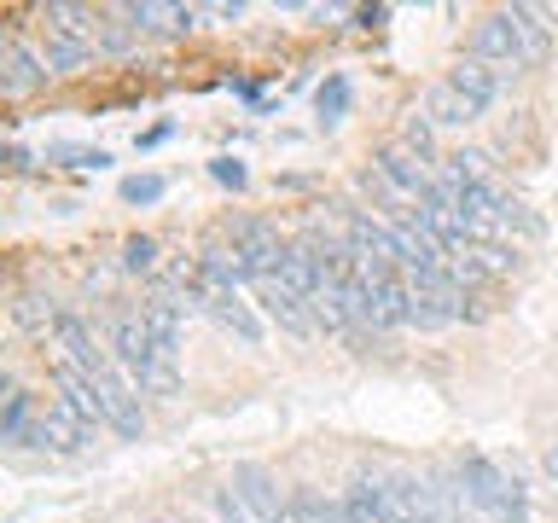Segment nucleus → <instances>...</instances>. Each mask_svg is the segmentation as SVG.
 Segmentation results:
<instances>
[{
  "label": "nucleus",
  "mask_w": 558,
  "mask_h": 523,
  "mask_svg": "<svg viewBox=\"0 0 558 523\" xmlns=\"http://www.w3.org/2000/svg\"><path fill=\"white\" fill-rule=\"evenodd\" d=\"M314 111H320V122H343L349 117V82L343 76H326L320 94H314Z\"/></svg>",
  "instance_id": "27"
},
{
  "label": "nucleus",
  "mask_w": 558,
  "mask_h": 523,
  "mask_svg": "<svg viewBox=\"0 0 558 523\" xmlns=\"http://www.w3.org/2000/svg\"><path fill=\"white\" fill-rule=\"evenodd\" d=\"M94 384H99V401H105V425L134 442V436L146 430V413H140V396H134L129 373H122V366H105V373H99Z\"/></svg>",
  "instance_id": "7"
},
{
  "label": "nucleus",
  "mask_w": 558,
  "mask_h": 523,
  "mask_svg": "<svg viewBox=\"0 0 558 523\" xmlns=\"http://www.w3.org/2000/svg\"><path fill=\"white\" fill-rule=\"evenodd\" d=\"M453 477L465 483L471 512H483V518H495V523H523V483L506 477L488 453H465V460L453 465Z\"/></svg>",
  "instance_id": "1"
},
{
  "label": "nucleus",
  "mask_w": 558,
  "mask_h": 523,
  "mask_svg": "<svg viewBox=\"0 0 558 523\" xmlns=\"http://www.w3.org/2000/svg\"><path fill=\"white\" fill-rule=\"evenodd\" d=\"M209 174H216L221 186H233V192H239L244 181H251V174H244V163H239V157H216V163H209Z\"/></svg>",
  "instance_id": "33"
},
{
  "label": "nucleus",
  "mask_w": 558,
  "mask_h": 523,
  "mask_svg": "<svg viewBox=\"0 0 558 523\" xmlns=\"http://www.w3.org/2000/svg\"><path fill=\"white\" fill-rule=\"evenodd\" d=\"M41 59L52 64V76H59V70H76V64L94 59V41H82V35H64V29H47Z\"/></svg>",
  "instance_id": "22"
},
{
  "label": "nucleus",
  "mask_w": 558,
  "mask_h": 523,
  "mask_svg": "<svg viewBox=\"0 0 558 523\" xmlns=\"http://www.w3.org/2000/svg\"><path fill=\"white\" fill-rule=\"evenodd\" d=\"M256 303H262V314H268V320L279 326V331H291V338H314V308H308V296H296L286 279L279 273H268V279H256Z\"/></svg>",
  "instance_id": "5"
},
{
  "label": "nucleus",
  "mask_w": 558,
  "mask_h": 523,
  "mask_svg": "<svg viewBox=\"0 0 558 523\" xmlns=\"http://www.w3.org/2000/svg\"><path fill=\"white\" fill-rule=\"evenodd\" d=\"M41 320H59V314L41 308V296H17V326H41Z\"/></svg>",
  "instance_id": "35"
},
{
  "label": "nucleus",
  "mask_w": 558,
  "mask_h": 523,
  "mask_svg": "<svg viewBox=\"0 0 558 523\" xmlns=\"http://www.w3.org/2000/svg\"><path fill=\"white\" fill-rule=\"evenodd\" d=\"M52 378H59V408L76 418L82 430H99L105 425V401H99V384L87 378V373H76V366H52Z\"/></svg>",
  "instance_id": "11"
},
{
  "label": "nucleus",
  "mask_w": 558,
  "mask_h": 523,
  "mask_svg": "<svg viewBox=\"0 0 558 523\" xmlns=\"http://www.w3.org/2000/svg\"><path fill=\"white\" fill-rule=\"evenodd\" d=\"M52 157H59V163H70V169H105V163H111L99 146H94V151H87V146H52Z\"/></svg>",
  "instance_id": "31"
},
{
  "label": "nucleus",
  "mask_w": 558,
  "mask_h": 523,
  "mask_svg": "<svg viewBox=\"0 0 558 523\" xmlns=\"http://www.w3.org/2000/svg\"><path fill=\"white\" fill-rule=\"evenodd\" d=\"M134 390H146V396H181V366H174V349H157L151 366H146V378H140Z\"/></svg>",
  "instance_id": "23"
},
{
  "label": "nucleus",
  "mask_w": 558,
  "mask_h": 523,
  "mask_svg": "<svg viewBox=\"0 0 558 523\" xmlns=\"http://www.w3.org/2000/svg\"><path fill=\"white\" fill-rule=\"evenodd\" d=\"M471 59L506 70V76H518L523 70V52H518V29H512V12H488L477 29H471Z\"/></svg>",
  "instance_id": "6"
},
{
  "label": "nucleus",
  "mask_w": 558,
  "mask_h": 523,
  "mask_svg": "<svg viewBox=\"0 0 558 523\" xmlns=\"http://www.w3.org/2000/svg\"><path fill=\"white\" fill-rule=\"evenodd\" d=\"M216 523H256V518H251V506H244L233 488H221L216 495Z\"/></svg>",
  "instance_id": "32"
},
{
  "label": "nucleus",
  "mask_w": 558,
  "mask_h": 523,
  "mask_svg": "<svg viewBox=\"0 0 558 523\" xmlns=\"http://www.w3.org/2000/svg\"><path fill=\"white\" fill-rule=\"evenodd\" d=\"M52 64L41 59V52H29L24 41H7V59H0V94L7 99H24L35 94V87H47Z\"/></svg>",
  "instance_id": "12"
},
{
  "label": "nucleus",
  "mask_w": 558,
  "mask_h": 523,
  "mask_svg": "<svg viewBox=\"0 0 558 523\" xmlns=\"http://www.w3.org/2000/svg\"><path fill=\"white\" fill-rule=\"evenodd\" d=\"M122 268H129V273H151L157 268V239L134 233L129 244H122Z\"/></svg>",
  "instance_id": "29"
},
{
  "label": "nucleus",
  "mask_w": 558,
  "mask_h": 523,
  "mask_svg": "<svg viewBox=\"0 0 558 523\" xmlns=\"http://www.w3.org/2000/svg\"><path fill=\"white\" fill-rule=\"evenodd\" d=\"M99 47H105V52H129V47H134V24H105V29H99Z\"/></svg>",
  "instance_id": "34"
},
{
  "label": "nucleus",
  "mask_w": 558,
  "mask_h": 523,
  "mask_svg": "<svg viewBox=\"0 0 558 523\" xmlns=\"http://www.w3.org/2000/svg\"><path fill=\"white\" fill-rule=\"evenodd\" d=\"M425 117L436 122V129H471L483 111H477V105H471L453 82H436L430 94H425Z\"/></svg>",
  "instance_id": "15"
},
{
  "label": "nucleus",
  "mask_w": 558,
  "mask_h": 523,
  "mask_svg": "<svg viewBox=\"0 0 558 523\" xmlns=\"http://www.w3.org/2000/svg\"><path fill=\"white\" fill-rule=\"evenodd\" d=\"M52 343H59V361L76 366V373H87V378H99L105 366H117V361L94 343V331H87L76 314H59V320H52Z\"/></svg>",
  "instance_id": "8"
},
{
  "label": "nucleus",
  "mask_w": 558,
  "mask_h": 523,
  "mask_svg": "<svg viewBox=\"0 0 558 523\" xmlns=\"http://www.w3.org/2000/svg\"><path fill=\"white\" fill-rule=\"evenodd\" d=\"M151 355H157V343H151L146 320H140V314H117V320H111V361L129 373V384L146 378Z\"/></svg>",
  "instance_id": "10"
},
{
  "label": "nucleus",
  "mask_w": 558,
  "mask_h": 523,
  "mask_svg": "<svg viewBox=\"0 0 558 523\" xmlns=\"http://www.w3.org/2000/svg\"><path fill=\"white\" fill-rule=\"evenodd\" d=\"M29 442H35V448H47V453H76V448L87 442V430H82L64 408H52V413H35Z\"/></svg>",
  "instance_id": "16"
},
{
  "label": "nucleus",
  "mask_w": 558,
  "mask_h": 523,
  "mask_svg": "<svg viewBox=\"0 0 558 523\" xmlns=\"http://www.w3.org/2000/svg\"><path fill=\"white\" fill-rule=\"evenodd\" d=\"M163 192H169L163 174H129V181H122V204H157Z\"/></svg>",
  "instance_id": "28"
},
{
  "label": "nucleus",
  "mask_w": 558,
  "mask_h": 523,
  "mask_svg": "<svg viewBox=\"0 0 558 523\" xmlns=\"http://www.w3.org/2000/svg\"><path fill=\"white\" fill-rule=\"evenodd\" d=\"M401 146H408V151L418 157V163H430V157H436V122L413 111L408 122H401Z\"/></svg>",
  "instance_id": "24"
},
{
  "label": "nucleus",
  "mask_w": 558,
  "mask_h": 523,
  "mask_svg": "<svg viewBox=\"0 0 558 523\" xmlns=\"http://www.w3.org/2000/svg\"><path fill=\"white\" fill-rule=\"evenodd\" d=\"M308 308H314V326L331 331V338H349V331H355V314H349V303H343V285H320L308 296Z\"/></svg>",
  "instance_id": "19"
},
{
  "label": "nucleus",
  "mask_w": 558,
  "mask_h": 523,
  "mask_svg": "<svg viewBox=\"0 0 558 523\" xmlns=\"http://www.w3.org/2000/svg\"><path fill=\"white\" fill-rule=\"evenodd\" d=\"M227 488L251 506L256 523H291V495H279V477L268 465H256V460L233 465V483H227Z\"/></svg>",
  "instance_id": "4"
},
{
  "label": "nucleus",
  "mask_w": 558,
  "mask_h": 523,
  "mask_svg": "<svg viewBox=\"0 0 558 523\" xmlns=\"http://www.w3.org/2000/svg\"><path fill=\"white\" fill-rule=\"evenodd\" d=\"M192 303H181V296H151V303H140V320H146V331H151V343L157 349H174V338H181V314H186Z\"/></svg>",
  "instance_id": "17"
},
{
  "label": "nucleus",
  "mask_w": 558,
  "mask_h": 523,
  "mask_svg": "<svg viewBox=\"0 0 558 523\" xmlns=\"http://www.w3.org/2000/svg\"><path fill=\"white\" fill-rule=\"evenodd\" d=\"M221 239H227V244H239V256L251 262V273H256V279L279 273V262H286V251H291V244L279 239V227L256 221V216H233V221L221 227Z\"/></svg>",
  "instance_id": "3"
},
{
  "label": "nucleus",
  "mask_w": 558,
  "mask_h": 523,
  "mask_svg": "<svg viewBox=\"0 0 558 523\" xmlns=\"http://www.w3.org/2000/svg\"><path fill=\"white\" fill-rule=\"evenodd\" d=\"M7 163H12L17 174H29V151H24V146H12V151H7Z\"/></svg>",
  "instance_id": "36"
},
{
  "label": "nucleus",
  "mask_w": 558,
  "mask_h": 523,
  "mask_svg": "<svg viewBox=\"0 0 558 523\" xmlns=\"http://www.w3.org/2000/svg\"><path fill=\"white\" fill-rule=\"evenodd\" d=\"M29 430H35L29 396H24V390H12V396H7V418H0V436H7V442H29Z\"/></svg>",
  "instance_id": "25"
},
{
  "label": "nucleus",
  "mask_w": 558,
  "mask_h": 523,
  "mask_svg": "<svg viewBox=\"0 0 558 523\" xmlns=\"http://www.w3.org/2000/svg\"><path fill=\"white\" fill-rule=\"evenodd\" d=\"M512 29H518V52H523V70L541 64L553 52V35H547V12L541 7H512Z\"/></svg>",
  "instance_id": "18"
},
{
  "label": "nucleus",
  "mask_w": 558,
  "mask_h": 523,
  "mask_svg": "<svg viewBox=\"0 0 558 523\" xmlns=\"http://www.w3.org/2000/svg\"><path fill=\"white\" fill-rule=\"evenodd\" d=\"M448 82L460 87V94L477 105V111H488V105L500 99V87H506V70H495V64H483V59H471V52H465V59L448 70Z\"/></svg>",
  "instance_id": "13"
},
{
  "label": "nucleus",
  "mask_w": 558,
  "mask_h": 523,
  "mask_svg": "<svg viewBox=\"0 0 558 523\" xmlns=\"http://www.w3.org/2000/svg\"><path fill=\"white\" fill-rule=\"evenodd\" d=\"M47 29H64V35H82V41H94V12L52 0V7H47Z\"/></svg>",
  "instance_id": "26"
},
{
  "label": "nucleus",
  "mask_w": 558,
  "mask_h": 523,
  "mask_svg": "<svg viewBox=\"0 0 558 523\" xmlns=\"http://www.w3.org/2000/svg\"><path fill=\"white\" fill-rule=\"evenodd\" d=\"M373 181H378L384 192H396V198H425V192L436 186V174L418 163L408 146H390V151L373 163Z\"/></svg>",
  "instance_id": "9"
},
{
  "label": "nucleus",
  "mask_w": 558,
  "mask_h": 523,
  "mask_svg": "<svg viewBox=\"0 0 558 523\" xmlns=\"http://www.w3.org/2000/svg\"><path fill=\"white\" fill-rule=\"evenodd\" d=\"M291 523H349L343 500H326L320 488H296L291 495Z\"/></svg>",
  "instance_id": "21"
},
{
  "label": "nucleus",
  "mask_w": 558,
  "mask_h": 523,
  "mask_svg": "<svg viewBox=\"0 0 558 523\" xmlns=\"http://www.w3.org/2000/svg\"><path fill=\"white\" fill-rule=\"evenodd\" d=\"M541 465H547V477H553V483H558V442H553V448H547V460H541Z\"/></svg>",
  "instance_id": "37"
},
{
  "label": "nucleus",
  "mask_w": 558,
  "mask_h": 523,
  "mask_svg": "<svg viewBox=\"0 0 558 523\" xmlns=\"http://www.w3.org/2000/svg\"><path fill=\"white\" fill-rule=\"evenodd\" d=\"M343 512H349V523H396L390 506H384L378 477H355V488L343 495Z\"/></svg>",
  "instance_id": "20"
},
{
  "label": "nucleus",
  "mask_w": 558,
  "mask_h": 523,
  "mask_svg": "<svg viewBox=\"0 0 558 523\" xmlns=\"http://www.w3.org/2000/svg\"><path fill=\"white\" fill-rule=\"evenodd\" d=\"M471 262H477V268H483V279H488V273H506L518 256L506 251V244H471Z\"/></svg>",
  "instance_id": "30"
},
{
  "label": "nucleus",
  "mask_w": 558,
  "mask_h": 523,
  "mask_svg": "<svg viewBox=\"0 0 558 523\" xmlns=\"http://www.w3.org/2000/svg\"><path fill=\"white\" fill-rule=\"evenodd\" d=\"M378 488H384V506H390L396 523H448L436 483L418 477V471H390V477H378Z\"/></svg>",
  "instance_id": "2"
},
{
  "label": "nucleus",
  "mask_w": 558,
  "mask_h": 523,
  "mask_svg": "<svg viewBox=\"0 0 558 523\" xmlns=\"http://www.w3.org/2000/svg\"><path fill=\"white\" fill-rule=\"evenodd\" d=\"M129 17L134 29H163V35H181L198 24V7H163V0H129V7H117Z\"/></svg>",
  "instance_id": "14"
}]
</instances>
